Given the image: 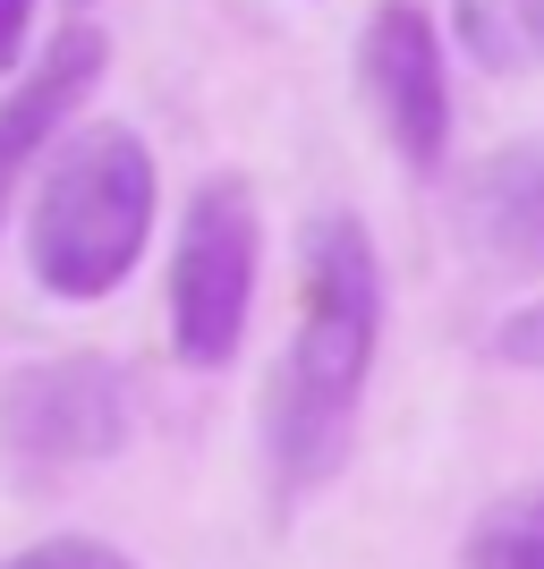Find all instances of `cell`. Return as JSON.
<instances>
[{"label":"cell","instance_id":"obj_1","mask_svg":"<svg viewBox=\"0 0 544 569\" xmlns=\"http://www.w3.org/2000/svg\"><path fill=\"white\" fill-rule=\"evenodd\" d=\"M383 340V256L357 213H307L298 230V323L264 382V468L273 501H307L349 468L357 400Z\"/></svg>","mask_w":544,"mask_h":569},{"label":"cell","instance_id":"obj_2","mask_svg":"<svg viewBox=\"0 0 544 569\" xmlns=\"http://www.w3.org/2000/svg\"><path fill=\"white\" fill-rule=\"evenodd\" d=\"M154 144L119 119L77 128L60 153H51L43 188H34V213H26V263L51 298L69 307H95L111 298L145 256V230H154Z\"/></svg>","mask_w":544,"mask_h":569},{"label":"cell","instance_id":"obj_3","mask_svg":"<svg viewBox=\"0 0 544 569\" xmlns=\"http://www.w3.org/2000/svg\"><path fill=\"white\" fill-rule=\"evenodd\" d=\"M128 426H137V382L102 349L34 357L0 382V468L18 485H60L119 459Z\"/></svg>","mask_w":544,"mask_h":569},{"label":"cell","instance_id":"obj_4","mask_svg":"<svg viewBox=\"0 0 544 569\" xmlns=\"http://www.w3.org/2000/svg\"><path fill=\"white\" fill-rule=\"evenodd\" d=\"M256 256H264V221L256 188L238 170H214L179 213V247H170V357L188 375H221L247 340L256 315Z\"/></svg>","mask_w":544,"mask_h":569},{"label":"cell","instance_id":"obj_5","mask_svg":"<svg viewBox=\"0 0 544 569\" xmlns=\"http://www.w3.org/2000/svg\"><path fill=\"white\" fill-rule=\"evenodd\" d=\"M357 94L383 119V144L408 170H434L451 144V77H443V34L417 0H375L357 34Z\"/></svg>","mask_w":544,"mask_h":569},{"label":"cell","instance_id":"obj_6","mask_svg":"<svg viewBox=\"0 0 544 569\" xmlns=\"http://www.w3.org/2000/svg\"><path fill=\"white\" fill-rule=\"evenodd\" d=\"M102 60H111V43H102V26H60L43 43V60L0 94V213H9V196L26 188V170H34V153H43L60 128H69V111L86 94H95Z\"/></svg>","mask_w":544,"mask_h":569},{"label":"cell","instance_id":"obj_7","mask_svg":"<svg viewBox=\"0 0 544 569\" xmlns=\"http://www.w3.org/2000/svg\"><path fill=\"white\" fill-rule=\"evenodd\" d=\"M459 230L502 272H544V144H502L459 188Z\"/></svg>","mask_w":544,"mask_h":569},{"label":"cell","instance_id":"obj_8","mask_svg":"<svg viewBox=\"0 0 544 569\" xmlns=\"http://www.w3.org/2000/svg\"><path fill=\"white\" fill-rule=\"evenodd\" d=\"M459 569H544V485H520L476 510L459 536Z\"/></svg>","mask_w":544,"mask_h":569},{"label":"cell","instance_id":"obj_9","mask_svg":"<svg viewBox=\"0 0 544 569\" xmlns=\"http://www.w3.org/2000/svg\"><path fill=\"white\" fill-rule=\"evenodd\" d=\"M451 18H459V51L485 60V69H511V43H520V0H451Z\"/></svg>","mask_w":544,"mask_h":569},{"label":"cell","instance_id":"obj_10","mask_svg":"<svg viewBox=\"0 0 544 569\" xmlns=\"http://www.w3.org/2000/svg\"><path fill=\"white\" fill-rule=\"evenodd\" d=\"M0 569H137L119 545H102V536H43V545L9 552Z\"/></svg>","mask_w":544,"mask_h":569},{"label":"cell","instance_id":"obj_11","mask_svg":"<svg viewBox=\"0 0 544 569\" xmlns=\"http://www.w3.org/2000/svg\"><path fill=\"white\" fill-rule=\"evenodd\" d=\"M494 357H511V366H544V298H536V307H520L494 332Z\"/></svg>","mask_w":544,"mask_h":569},{"label":"cell","instance_id":"obj_12","mask_svg":"<svg viewBox=\"0 0 544 569\" xmlns=\"http://www.w3.org/2000/svg\"><path fill=\"white\" fill-rule=\"evenodd\" d=\"M26 34H34V0H0V77L26 60ZM26 77V69H18Z\"/></svg>","mask_w":544,"mask_h":569},{"label":"cell","instance_id":"obj_13","mask_svg":"<svg viewBox=\"0 0 544 569\" xmlns=\"http://www.w3.org/2000/svg\"><path fill=\"white\" fill-rule=\"evenodd\" d=\"M520 26H527V43L544 51V0H520Z\"/></svg>","mask_w":544,"mask_h":569}]
</instances>
